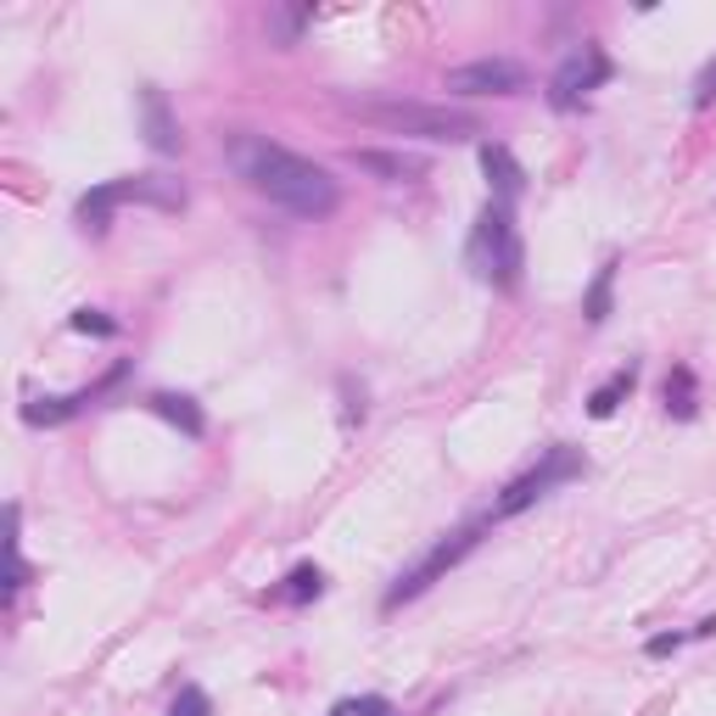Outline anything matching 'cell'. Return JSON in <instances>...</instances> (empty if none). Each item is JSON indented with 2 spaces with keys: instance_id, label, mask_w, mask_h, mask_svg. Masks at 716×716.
Instances as JSON below:
<instances>
[{
  "instance_id": "obj_3",
  "label": "cell",
  "mask_w": 716,
  "mask_h": 716,
  "mask_svg": "<svg viewBox=\"0 0 716 716\" xmlns=\"http://www.w3.org/2000/svg\"><path fill=\"white\" fill-rule=\"evenodd\" d=\"M465 263L476 280L498 285V292H520V274H527V247H520V230H515V213L504 202L488 197L482 219L470 230V247H465Z\"/></svg>"
},
{
  "instance_id": "obj_15",
  "label": "cell",
  "mask_w": 716,
  "mask_h": 716,
  "mask_svg": "<svg viewBox=\"0 0 716 716\" xmlns=\"http://www.w3.org/2000/svg\"><path fill=\"white\" fill-rule=\"evenodd\" d=\"M615 274H622V258H605V263H599V274H594V285L583 292V319H588L594 330L615 314Z\"/></svg>"
},
{
  "instance_id": "obj_6",
  "label": "cell",
  "mask_w": 716,
  "mask_h": 716,
  "mask_svg": "<svg viewBox=\"0 0 716 716\" xmlns=\"http://www.w3.org/2000/svg\"><path fill=\"white\" fill-rule=\"evenodd\" d=\"M583 476H588V454H583V448H571V443H554V448H543V454H538V465H532V470H520L515 482H504V493L493 498L488 520L498 527V520L527 515L538 498H549V493H554V488H565V482H583Z\"/></svg>"
},
{
  "instance_id": "obj_1",
  "label": "cell",
  "mask_w": 716,
  "mask_h": 716,
  "mask_svg": "<svg viewBox=\"0 0 716 716\" xmlns=\"http://www.w3.org/2000/svg\"><path fill=\"white\" fill-rule=\"evenodd\" d=\"M224 157L230 168L242 174L258 197H269L274 208L297 213V219H330L342 208V185L330 168H319L314 157L280 146L269 134H253V129H230L224 134Z\"/></svg>"
},
{
  "instance_id": "obj_21",
  "label": "cell",
  "mask_w": 716,
  "mask_h": 716,
  "mask_svg": "<svg viewBox=\"0 0 716 716\" xmlns=\"http://www.w3.org/2000/svg\"><path fill=\"white\" fill-rule=\"evenodd\" d=\"M705 107H716V57L700 68V79H694V113H705Z\"/></svg>"
},
{
  "instance_id": "obj_24",
  "label": "cell",
  "mask_w": 716,
  "mask_h": 716,
  "mask_svg": "<svg viewBox=\"0 0 716 716\" xmlns=\"http://www.w3.org/2000/svg\"><path fill=\"white\" fill-rule=\"evenodd\" d=\"M325 716H359V700H337V705H330Z\"/></svg>"
},
{
  "instance_id": "obj_9",
  "label": "cell",
  "mask_w": 716,
  "mask_h": 716,
  "mask_svg": "<svg viewBox=\"0 0 716 716\" xmlns=\"http://www.w3.org/2000/svg\"><path fill=\"white\" fill-rule=\"evenodd\" d=\"M129 380V359H118L102 380H95V387H79V392H62V398H28L23 403V425H68L73 414H84L90 403H102L107 392H118Z\"/></svg>"
},
{
  "instance_id": "obj_18",
  "label": "cell",
  "mask_w": 716,
  "mask_h": 716,
  "mask_svg": "<svg viewBox=\"0 0 716 716\" xmlns=\"http://www.w3.org/2000/svg\"><path fill=\"white\" fill-rule=\"evenodd\" d=\"M325 594V571L319 565H292V571H285V583L274 588V594H263V599H280V605H308V599H319Z\"/></svg>"
},
{
  "instance_id": "obj_17",
  "label": "cell",
  "mask_w": 716,
  "mask_h": 716,
  "mask_svg": "<svg viewBox=\"0 0 716 716\" xmlns=\"http://www.w3.org/2000/svg\"><path fill=\"white\" fill-rule=\"evenodd\" d=\"M666 414L672 420H694L700 414V380L689 364H672V375H666Z\"/></svg>"
},
{
  "instance_id": "obj_2",
  "label": "cell",
  "mask_w": 716,
  "mask_h": 716,
  "mask_svg": "<svg viewBox=\"0 0 716 716\" xmlns=\"http://www.w3.org/2000/svg\"><path fill=\"white\" fill-rule=\"evenodd\" d=\"M348 113L380 134H403V140H432V146H465V140L482 134V118L459 113V107H437V102H403V95H387V102H348Z\"/></svg>"
},
{
  "instance_id": "obj_16",
  "label": "cell",
  "mask_w": 716,
  "mask_h": 716,
  "mask_svg": "<svg viewBox=\"0 0 716 716\" xmlns=\"http://www.w3.org/2000/svg\"><path fill=\"white\" fill-rule=\"evenodd\" d=\"M633 387H638V364H622L610 380H599V387L588 392V414H594V420H610L615 409L633 398Z\"/></svg>"
},
{
  "instance_id": "obj_5",
  "label": "cell",
  "mask_w": 716,
  "mask_h": 716,
  "mask_svg": "<svg viewBox=\"0 0 716 716\" xmlns=\"http://www.w3.org/2000/svg\"><path fill=\"white\" fill-rule=\"evenodd\" d=\"M493 527V520L482 515V520H470V527H454V532H443L432 549H425L409 571H398V577H392V588L387 594H380V610H398V605H414L420 594H432L443 577H448V571L454 565H465L476 549H482V532Z\"/></svg>"
},
{
  "instance_id": "obj_23",
  "label": "cell",
  "mask_w": 716,
  "mask_h": 716,
  "mask_svg": "<svg viewBox=\"0 0 716 716\" xmlns=\"http://www.w3.org/2000/svg\"><path fill=\"white\" fill-rule=\"evenodd\" d=\"M359 716H398V711H392V700H380V694H364V700H359Z\"/></svg>"
},
{
  "instance_id": "obj_10",
  "label": "cell",
  "mask_w": 716,
  "mask_h": 716,
  "mask_svg": "<svg viewBox=\"0 0 716 716\" xmlns=\"http://www.w3.org/2000/svg\"><path fill=\"white\" fill-rule=\"evenodd\" d=\"M140 134L157 157H179L185 152V134H179V118L168 107V90L163 84H140Z\"/></svg>"
},
{
  "instance_id": "obj_20",
  "label": "cell",
  "mask_w": 716,
  "mask_h": 716,
  "mask_svg": "<svg viewBox=\"0 0 716 716\" xmlns=\"http://www.w3.org/2000/svg\"><path fill=\"white\" fill-rule=\"evenodd\" d=\"M68 325L79 330V337H118V319H113V314H102V308H79Z\"/></svg>"
},
{
  "instance_id": "obj_11",
  "label": "cell",
  "mask_w": 716,
  "mask_h": 716,
  "mask_svg": "<svg viewBox=\"0 0 716 716\" xmlns=\"http://www.w3.org/2000/svg\"><path fill=\"white\" fill-rule=\"evenodd\" d=\"M482 174H488V185H493V202H504V208H515L520 197H527V168L515 163V152L504 146V140H482Z\"/></svg>"
},
{
  "instance_id": "obj_22",
  "label": "cell",
  "mask_w": 716,
  "mask_h": 716,
  "mask_svg": "<svg viewBox=\"0 0 716 716\" xmlns=\"http://www.w3.org/2000/svg\"><path fill=\"white\" fill-rule=\"evenodd\" d=\"M689 638H694V633H655V638L644 644V655H649V660H666V655H678Z\"/></svg>"
},
{
  "instance_id": "obj_13",
  "label": "cell",
  "mask_w": 716,
  "mask_h": 716,
  "mask_svg": "<svg viewBox=\"0 0 716 716\" xmlns=\"http://www.w3.org/2000/svg\"><path fill=\"white\" fill-rule=\"evenodd\" d=\"M319 7H308V0H269V12H263V34L274 51H292V45H303V34L314 28Z\"/></svg>"
},
{
  "instance_id": "obj_19",
  "label": "cell",
  "mask_w": 716,
  "mask_h": 716,
  "mask_svg": "<svg viewBox=\"0 0 716 716\" xmlns=\"http://www.w3.org/2000/svg\"><path fill=\"white\" fill-rule=\"evenodd\" d=\"M168 716H213V700H208V689H202V683H185V689L174 694Z\"/></svg>"
},
{
  "instance_id": "obj_14",
  "label": "cell",
  "mask_w": 716,
  "mask_h": 716,
  "mask_svg": "<svg viewBox=\"0 0 716 716\" xmlns=\"http://www.w3.org/2000/svg\"><path fill=\"white\" fill-rule=\"evenodd\" d=\"M146 409H152L157 420L179 425V432H185L190 443L208 437V414H202V403H197V398H185V392H152V398H146Z\"/></svg>"
},
{
  "instance_id": "obj_12",
  "label": "cell",
  "mask_w": 716,
  "mask_h": 716,
  "mask_svg": "<svg viewBox=\"0 0 716 716\" xmlns=\"http://www.w3.org/2000/svg\"><path fill=\"white\" fill-rule=\"evenodd\" d=\"M348 163H353L359 174H369V179H380V185H414V179H425V163H420V157H409V152H380V146H353V152H348Z\"/></svg>"
},
{
  "instance_id": "obj_7",
  "label": "cell",
  "mask_w": 716,
  "mask_h": 716,
  "mask_svg": "<svg viewBox=\"0 0 716 716\" xmlns=\"http://www.w3.org/2000/svg\"><path fill=\"white\" fill-rule=\"evenodd\" d=\"M610 73H615V62L605 57L599 39L571 45V51L560 57V68H554V79H549V107L554 113H577L599 84H610Z\"/></svg>"
},
{
  "instance_id": "obj_4",
  "label": "cell",
  "mask_w": 716,
  "mask_h": 716,
  "mask_svg": "<svg viewBox=\"0 0 716 716\" xmlns=\"http://www.w3.org/2000/svg\"><path fill=\"white\" fill-rule=\"evenodd\" d=\"M129 202H134V208H157V213H179V208H185V185H179V179H168V174L107 179V185L84 190L79 208H73V219H79V230L102 235V230H107V219H113V208H129Z\"/></svg>"
},
{
  "instance_id": "obj_8",
  "label": "cell",
  "mask_w": 716,
  "mask_h": 716,
  "mask_svg": "<svg viewBox=\"0 0 716 716\" xmlns=\"http://www.w3.org/2000/svg\"><path fill=\"white\" fill-rule=\"evenodd\" d=\"M443 90L448 95H527L532 79H527V68L509 62V57H476V62L448 68Z\"/></svg>"
}]
</instances>
